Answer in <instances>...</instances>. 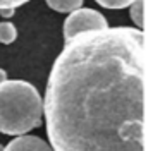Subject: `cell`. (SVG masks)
<instances>
[{"label": "cell", "mask_w": 160, "mask_h": 151, "mask_svg": "<svg viewBox=\"0 0 160 151\" xmlns=\"http://www.w3.org/2000/svg\"><path fill=\"white\" fill-rule=\"evenodd\" d=\"M108 22L105 16H102L98 10L93 9H78L67 16L64 22V40L69 41L71 38L78 36L81 33H90V31L107 29Z\"/></svg>", "instance_id": "3957f363"}, {"label": "cell", "mask_w": 160, "mask_h": 151, "mask_svg": "<svg viewBox=\"0 0 160 151\" xmlns=\"http://www.w3.org/2000/svg\"><path fill=\"white\" fill-rule=\"evenodd\" d=\"M4 81H7V72H5L4 69L0 67V84H2Z\"/></svg>", "instance_id": "8fae6325"}, {"label": "cell", "mask_w": 160, "mask_h": 151, "mask_svg": "<svg viewBox=\"0 0 160 151\" xmlns=\"http://www.w3.org/2000/svg\"><path fill=\"white\" fill-rule=\"evenodd\" d=\"M0 151H4V146H2V144H0Z\"/></svg>", "instance_id": "7c38bea8"}, {"label": "cell", "mask_w": 160, "mask_h": 151, "mask_svg": "<svg viewBox=\"0 0 160 151\" xmlns=\"http://www.w3.org/2000/svg\"><path fill=\"white\" fill-rule=\"evenodd\" d=\"M45 2L50 9L57 12H74L83 5V0H45Z\"/></svg>", "instance_id": "5b68a950"}, {"label": "cell", "mask_w": 160, "mask_h": 151, "mask_svg": "<svg viewBox=\"0 0 160 151\" xmlns=\"http://www.w3.org/2000/svg\"><path fill=\"white\" fill-rule=\"evenodd\" d=\"M18 38V29L12 22H0V43L11 45Z\"/></svg>", "instance_id": "8992f818"}, {"label": "cell", "mask_w": 160, "mask_h": 151, "mask_svg": "<svg viewBox=\"0 0 160 151\" xmlns=\"http://www.w3.org/2000/svg\"><path fill=\"white\" fill-rule=\"evenodd\" d=\"M141 29L81 33L53 62L43 113L52 151H145Z\"/></svg>", "instance_id": "6da1fadb"}, {"label": "cell", "mask_w": 160, "mask_h": 151, "mask_svg": "<svg viewBox=\"0 0 160 151\" xmlns=\"http://www.w3.org/2000/svg\"><path fill=\"white\" fill-rule=\"evenodd\" d=\"M14 14H16V9H0V16L2 17H7L9 19V17H12Z\"/></svg>", "instance_id": "30bf717a"}, {"label": "cell", "mask_w": 160, "mask_h": 151, "mask_svg": "<svg viewBox=\"0 0 160 151\" xmlns=\"http://www.w3.org/2000/svg\"><path fill=\"white\" fill-rule=\"evenodd\" d=\"M29 0H0V9H18Z\"/></svg>", "instance_id": "9c48e42d"}, {"label": "cell", "mask_w": 160, "mask_h": 151, "mask_svg": "<svg viewBox=\"0 0 160 151\" xmlns=\"http://www.w3.org/2000/svg\"><path fill=\"white\" fill-rule=\"evenodd\" d=\"M4 151H52L50 144L36 136H18L12 139Z\"/></svg>", "instance_id": "277c9868"}, {"label": "cell", "mask_w": 160, "mask_h": 151, "mask_svg": "<svg viewBox=\"0 0 160 151\" xmlns=\"http://www.w3.org/2000/svg\"><path fill=\"white\" fill-rule=\"evenodd\" d=\"M143 2L145 0H134L129 9V16H131L132 22L138 26V29H143Z\"/></svg>", "instance_id": "52a82bcc"}, {"label": "cell", "mask_w": 160, "mask_h": 151, "mask_svg": "<svg viewBox=\"0 0 160 151\" xmlns=\"http://www.w3.org/2000/svg\"><path fill=\"white\" fill-rule=\"evenodd\" d=\"M97 3H100L105 9H124V7H129L134 0H95Z\"/></svg>", "instance_id": "ba28073f"}, {"label": "cell", "mask_w": 160, "mask_h": 151, "mask_svg": "<svg viewBox=\"0 0 160 151\" xmlns=\"http://www.w3.org/2000/svg\"><path fill=\"white\" fill-rule=\"evenodd\" d=\"M43 101L38 89L28 81L7 79L0 84V132L24 136L42 125Z\"/></svg>", "instance_id": "7a4b0ae2"}]
</instances>
